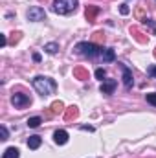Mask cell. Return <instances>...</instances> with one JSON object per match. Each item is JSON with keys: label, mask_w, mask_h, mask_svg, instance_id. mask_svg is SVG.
<instances>
[{"label": "cell", "mask_w": 156, "mask_h": 158, "mask_svg": "<svg viewBox=\"0 0 156 158\" xmlns=\"http://www.w3.org/2000/svg\"><path fill=\"white\" fill-rule=\"evenodd\" d=\"M0 44L6 46V35H0Z\"/></svg>", "instance_id": "7402d4cb"}, {"label": "cell", "mask_w": 156, "mask_h": 158, "mask_svg": "<svg viewBox=\"0 0 156 158\" xmlns=\"http://www.w3.org/2000/svg\"><path fill=\"white\" fill-rule=\"evenodd\" d=\"M26 17H28V20H31V22H40V20H44V19H46V13H44V9H42V7L33 6V7H30V9H28Z\"/></svg>", "instance_id": "277c9868"}, {"label": "cell", "mask_w": 156, "mask_h": 158, "mask_svg": "<svg viewBox=\"0 0 156 158\" xmlns=\"http://www.w3.org/2000/svg\"><path fill=\"white\" fill-rule=\"evenodd\" d=\"M74 50L77 52L79 55H84V57H88V59H96V57H99L101 52H103V48H99V46L94 44V42H79Z\"/></svg>", "instance_id": "7a4b0ae2"}, {"label": "cell", "mask_w": 156, "mask_h": 158, "mask_svg": "<svg viewBox=\"0 0 156 158\" xmlns=\"http://www.w3.org/2000/svg\"><path fill=\"white\" fill-rule=\"evenodd\" d=\"M0 134H2V138H0V140H7V136H9V134H7V129H6L4 125L0 127Z\"/></svg>", "instance_id": "d6986e66"}, {"label": "cell", "mask_w": 156, "mask_h": 158, "mask_svg": "<svg viewBox=\"0 0 156 158\" xmlns=\"http://www.w3.org/2000/svg\"><path fill=\"white\" fill-rule=\"evenodd\" d=\"M105 76H107L105 68H97V70H96V77H97V79H101V81H103V77H105Z\"/></svg>", "instance_id": "e0dca14e"}, {"label": "cell", "mask_w": 156, "mask_h": 158, "mask_svg": "<svg viewBox=\"0 0 156 158\" xmlns=\"http://www.w3.org/2000/svg\"><path fill=\"white\" fill-rule=\"evenodd\" d=\"M97 13V9L96 7H86V19L90 20V22H94V15Z\"/></svg>", "instance_id": "5bb4252c"}, {"label": "cell", "mask_w": 156, "mask_h": 158, "mask_svg": "<svg viewBox=\"0 0 156 158\" xmlns=\"http://www.w3.org/2000/svg\"><path fill=\"white\" fill-rule=\"evenodd\" d=\"M77 4L79 0H53L51 9L57 15H70L72 11L77 9Z\"/></svg>", "instance_id": "3957f363"}, {"label": "cell", "mask_w": 156, "mask_h": 158, "mask_svg": "<svg viewBox=\"0 0 156 158\" xmlns=\"http://www.w3.org/2000/svg\"><path fill=\"white\" fill-rule=\"evenodd\" d=\"M119 11H121V15H127V13H129V6H127V4H121Z\"/></svg>", "instance_id": "ffe728a7"}, {"label": "cell", "mask_w": 156, "mask_h": 158, "mask_svg": "<svg viewBox=\"0 0 156 158\" xmlns=\"http://www.w3.org/2000/svg\"><path fill=\"white\" fill-rule=\"evenodd\" d=\"M18 156H20V151L17 147H7L2 155V158H18Z\"/></svg>", "instance_id": "30bf717a"}, {"label": "cell", "mask_w": 156, "mask_h": 158, "mask_svg": "<svg viewBox=\"0 0 156 158\" xmlns=\"http://www.w3.org/2000/svg\"><path fill=\"white\" fill-rule=\"evenodd\" d=\"M101 57H103V61H105V63H112V61L116 59V53H114V50H112V48H103Z\"/></svg>", "instance_id": "9c48e42d"}, {"label": "cell", "mask_w": 156, "mask_h": 158, "mask_svg": "<svg viewBox=\"0 0 156 158\" xmlns=\"http://www.w3.org/2000/svg\"><path fill=\"white\" fill-rule=\"evenodd\" d=\"M44 52L50 53V55H53V53L59 52V44L57 42H48V44H44Z\"/></svg>", "instance_id": "7c38bea8"}, {"label": "cell", "mask_w": 156, "mask_h": 158, "mask_svg": "<svg viewBox=\"0 0 156 158\" xmlns=\"http://www.w3.org/2000/svg\"><path fill=\"white\" fill-rule=\"evenodd\" d=\"M114 88H116V81L114 79H107L101 83V92L103 94H114Z\"/></svg>", "instance_id": "ba28073f"}, {"label": "cell", "mask_w": 156, "mask_h": 158, "mask_svg": "<svg viewBox=\"0 0 156 158\" xmlns=\"http://www.w3.org/2000/svg\"><path fill=\"white\" fill-rule=\"evenodd\" d=\"M31 85L40 96H50V94H53L57 90V83L50 77H44V76H37L31 81Z\"/></svg>", "instance_id": "6da1fadb"}, {"label": "cell", "mask_w": 156, "mask_h": 158, "mask_svg": "<svg viewBox=\"0 0 156 158\" xmlns=\"http://www.w3.org/2000/svg\"><path fill=\"white\" fill-rule=\"evenodd\" d=\"M145 99H147V103H151V105H154V107H156V92L147 94V96H145Z\"/></svg>", "instance_id": "2e32d148"}, {"label": "cell", "mask_w": 156, "mask_h": 158, "mask_svg": "<svg viewBox=\"0 0 156 158\" xmlns=\"http://www.w3.org/2000/svg\"><path fill=\"white\" fill-rule=\"evenodd\" d=\"M119 68H121V72H123V85H125V88H127V90H130V88H132V85H134L132 72H130V70H129V66H127V64H123V63H119Z\"/></svg>", "instance_id": "5b68a950"}, {"label": "cell", "mask_w": 156, "mask_h": 158, "mask_svg": "<svg viewBox=\"0 0 156 158\" xmlns=\"http://www.w3.org/2000/svg\"><path fill=\"white\" fill-rule=\"evenodd\" d=\"M40 123H42V119H40L39 116H33V118L28 119V127H31V129H37Z\"/></svg>", "instance_id": "4fadbf2b"}, {"label": "cell", "mask_w": 156, "mask_h": 158, "mask_svg": "<svg viewBox=\"0 0 156 158\" xmlns=\"http://www.w3.org/2000/svg\"><path fill=\"white\" fill-rule=\"evenodd\" d=\"M51 110H53L55 114H59V112H63V103H61V101H55V103L51 105Z\"/></svg>", "instance_id": "9a60e30c"}, {"label": "cell", "mask_w": 156, "mask_h": 158, "mask_svg": "<svg viewBox=\"0 0 156 158\" xmlns=\"http://www.w3.org/2000/svg\"><path fill=\"white\" fill-rule=\"evenodd\" d=\"M11 103H13L15 109H22V107L30 105L31 101H30V98L24 96V94H13V96H11Z\"/></svg>", "instance_id": "8992f818"}, {"label": "cell", "mask_w": 156, "mask_h": 158, "mask_svg": "<svg viewBox=\"0 0 156 158\" xmlns=\"http://www.w3.org/2000/svg\"><path fill=\"white\" fill-rule=\"evenodd\" d=\"M40 142H42V140H40V136H37V134H35V136H30V138H28V147H30V149H39Z\"/></svg>", "instance_id": "8fae6325"}, {"label": "cell", "mask_w": 156, "mask_h": 158, "mask_svg": "<svg viewBox=\"0 0 156 158\" xmlns=\"http://www.w3.org/2000/svg\"><path fill=\"white\" fill-rule=\"evenodd\" d=\"M33 61H35V63H39V61H40V55H39V53H33Z\"/></svg>", "instance_id": "603a6c76"}, {"label": "cell", "mask_w": 156, "mask_h": 158, "mask_svg": "<svg viewBox=\"0 0 156 158\" xmlns=\"http://www.w3.org/2000/svg\"><path fill=\"white\" fill-rule=\"evenodd\" d=\"M147 74H149L151 77L156 79V64H153V66H149V68H147Z\"/></svg>", "instance_id": "ac0fdd59"}, {"label": "cell", "mask_w": 156, "mask_h": 158, "mask_svg": "<svg viewBox=\"0 0 156 158\" xmlns=\"http://www.w3.org/2000/svg\"><path fill=\"white\" fill-rule=\"evenodd\" d=\"M81 129H83V131H90V132H92V131H94V127H88V125H83V127H81Z\"/></svg>", "instance_id": "44dd1931"}, {"label": "cell", "mask_w": 156, "mask_h": 158, "mask_svg": "<svg viewBox=\"0 0 156 158\" xmlns=\"http://www.w3.org/2000/svg\"><path fill=\"white\" fill-rule=\"evenodd\" d=\"M53 142H55L57 145H64V143L68 142V132L63 131V129H61V131H55V132H53Z\"/></svg>", "instance_id": "52a82bcc"}]
</instances>
